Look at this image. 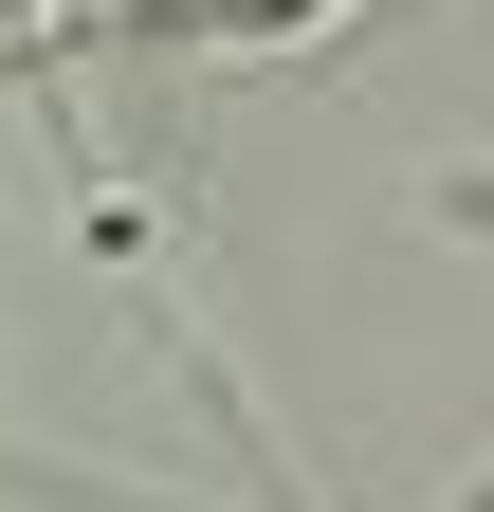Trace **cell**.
Instances as JSON below:
<instances>
[{
    "label": "cell",
    "mask_w": 494,
    "mask_h": 512,
    "mask_svg": "<svg viewBox=\"0 0 494 512\" xmlns=\"http://www.w3.org/2000/svg\"><path fill=\"white\" fill-rule=\"evenodd\" d=\"M366 0H37L19 37V74H129V55H183V74H275V55H312L348 37Z\"/></svg>",
    "instance_id": "6da1fadb"
}]
</instances>
